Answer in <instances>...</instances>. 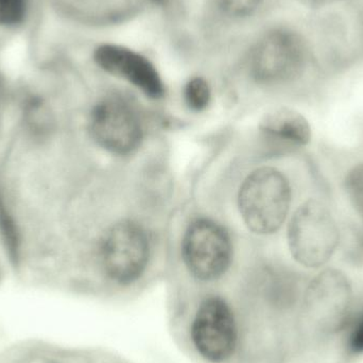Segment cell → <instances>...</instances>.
<instances>
[{
    "mask_svg": "<svg viewBox=\"0 0 363 363\" xmlns=\"http://www.w3.org/2000/svg\"><path fill=\"white\" fill-rule=\"evenodd\" d=\"M343 225L326 192L307 196L294 207L286 223V239L292 259L306 270L330 266L340 254Z\"/></svg>",
    "mask_w": 363,
    "mask_h": 363,
    "instance_id": "1",
    "label": "cell"
},
{
    "mask_svg": "<svg viewBox=\"0 0 363 363\" xmlns=\"http://www.w3.org/2000/svg\"><path fill=\"white\" fill-rule=\"evenodd\" d=\"M309 55L300 34L285 27L262 32L252 43L247 68L255 82L264 86H286L303 78Z\"/></svg>",
    "mask_w": 363,
    "mask_h": 363,
    "instance_id": "2",
    "label": "cell"
},
{
    "mask_svg": "<svg viewBox=\"0 0 363 363\" xmlns=\"http://www.w3.org/2000/svg\"><path fill=\"white\" fill-rule=\"evenodd\" d=\"M238 200L250 230L259 235L274 234L287 223L294 211V188L285 172L262 167L243 182Z\"/></svg>",
    "mask_w": 363,
    "mask_h": 363,
    "instance_id": "3",
    "label": "cell"
},
{
    "mask_svg": "<svg viewBox=\"0 0 363 363\" xmlns=\"http://www.w3.org/2000/svg\"><path fill=\"white\" fill-rule=\"evenodd\" d=\"M358 294L343 269L328 266L305 286L304 306L318 337L338 336Z\"/></svg>",
    "mask_w": 363,
    "mask_h": 363,
    "instance_id": "4",
    "label": "cell"
},
{
    "mask_svg": "<svg viewBox=\"0 0 363 363\" xmlns=\"http://www.w3.org/2000/svg\"><path fill=\"white\" fill-rule=\"evenodd\" d=\"M89 131L96 144L114 155L133 152L143 140V123L133 106L121 96H108L94 106Z\"/></svg>",
    "mask_w": 363,
    "mask_h": 363,
    "instance_id": "5",
    "label": "cell"
},
{
    "mask_svg": "<svg viewBox=\"0 0 363 363\" xmlns=\"http://www.w3.org/2000/svg\"><path fill=\"white\" fill-rule=\"evenodd\" d=\"M148 237L132 221L113 225L100 243L102 268L112 281L128 285L140 279L149 260Z\"/></svg>",
    "mask_w": 363,
    "mask_h": 363,
    "instance_id": "6",
    "label": "cell"
},
{
    "mask_svg": "<svg viewBox=\"0 0 363 363\" xmlns=\"http://www.w3.org/2000/svg\"><path fill=\"white\" fill-rule=\"evenodd\" d=\"M182 251L188 270L200 281L219 279L232 259V243L228 233L211 220L200 219L190 224Z\"/></svg>",
    "mask_w": 363,
    "mask_h": 363,
    "instance_id": "7",
    "label": "cell"
},
{
    "mask_svg": "<svg viewBox=\"0 0 363 363\" xmlns=\"http://www.w3.org/2000/svg\"><path fill=\"white\" fill-rule=\"evenodd\" d=\"M192 345L196 353L211 363H222L232 357L238 332L232 309L220 298L203 301L192 321Z\"/></svg>",
    "mask_w": 363,
    "mask_h": 363,
    "instance_id": "8",
    "label": "cell"
},
{
    "mask_svg": "<svg viewBox=\"0 0 363 363\" xmlns=\"http://www.w3.org/2000/svg\"><path fill=\"white\" fill-rule=\"evenodd\" d=\"M91 55L102 72L133 85L147 97L160 99L165 94L157 65L142 51L121 43L101 42L94 46Z\"/></svg>",
    "mask_w": 363,
    "mask_h": 363,
    "instance_id": "9",
    "label": "cell"
},
{
    "mask_svg": "<svg viewBox=\"0 0 363 363\" xmlns=\"http://www.w3.org/2000/svg\"><path fill=\"white\" fill-rule=\"evenodd\" d=\"M259 129L279 155L304 150L313 140V130L306 117L289 108H275L264 115Z\"/></svg>",
    "mask_w": 363,
    "mask_h": 363,
    "instance_id": "10",
    "label": "cell"
},
{
    "mask_svg": "<svg viewBox=\"0 0 363 363\" xmlns=\"http://www.w3.org/2000/svg\"><path fill=\"white\" fill-rule=\"evenodd\" d=\"M38 0H0V38L28 31L35 17Z\"/></svg>",
    "mask_w": 363,
    "mask_h": 363,
    "instance_id": "11",
    "label": "cell"
},
{
    "mask_svg": "<svg viewBox=\"0 0 363 363\" xmlns=\"http://www.w3.org/2000/svg\"><path fill=\"white\" fill-rule=\"evenodd\" d=\"M338 336L341 340V347L347 356L353 358L363 356L362 296H357V300Z\"/></svg>",
    "mask_w": 363,
    "mask_h": 363,
    "instance_id": "12",
    "label": "cell"
},
{
    "mask_svg": "<svg viewBox=\"0 0 363 363\" xmlns=\"http://www.w3.org/2000/svg\"><path fill=\"white\" fill-rule=\"evenodd\" d=\"M341 189L355 216V221L363 226V161L347 168L341 181Z\"/></svg>",
    "mask_w": 363,
    "mask_h": 363,
    "instance_id": "13",
    "label": "cell"
},
{
    "mask_svg": "<svg viewBox=\"0 0 363 363\" xmlns=\"http://www.w3.org/2000/svg\"><path fill=\"white\" fill-rule=\"evenodd\" d=\"M266 0H213L218 14L233 23L253 18L262 10Z\"/></svg>",
    "mask_w": 363,
    "mask_h": 363,
    "instance_id": "14",
    "label": "cell"
},
{
    "mask_svg": "<svg viewBox=\"0 0 363 363\" xmlns=\"http://www.w3.org/2000/svg\"><path fill=\"white\" fill-rule=\"evenodd\" d=\"M184 101L190 110L201 112L208 106L211 98L209 83L202 77H192L183 89Z\"/></svg>",
    "mask_w": 363,
    "mask_h": 363,
    "instance_id": "15",
    "label": "cell"
},
{
    "mask_svg": "<svg viewBox=\"0 0 363 363\" xmlns=\"http://www.w3.org/2000/svg\"><path fill=\"white\" fill-rule=\"evenodd\" d=\"M304 4L309 6H315V8H320V6H328V4H335V2L341 1V0H302Z\"/></svg>",
    "mask_w": 363,
    "mask_h": 363,
    "instance_id": "16",
    "label": "cell"
},
{
    "mask_svg": "<svg viewBox=\"0 0 363 363\" xmlns=\"http://www.w3.org/2000/svg\"><path fill=\"white\" fill-rule=\"evenodd\" d=\"M2 93H4V86H2V81L0 78V106H1Z\"/></svg>",
    "mask_w": 363,
    "mask_h": 363,
    "instance_id": "17",
    "label": "cell"
}]
</instances>
